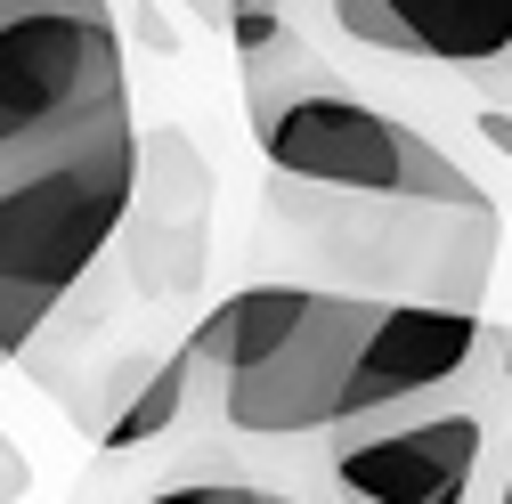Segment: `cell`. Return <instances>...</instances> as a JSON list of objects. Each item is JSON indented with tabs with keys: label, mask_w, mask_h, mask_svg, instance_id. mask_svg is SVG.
I'll return each mask as SVG.
<instances>
[{
	"label": "cell",
	"mask_w": 512,
	"mask_h": 504,
	"mask_svg": "<svg viewBox=\"0 0 512 504\" xmlns=\"http://www.w3.org/2000/svg\"><path fill=\"white\" fill-rule=\"evenodd\" d=\"M139 187V122L114 106L0 163V358H25L66 293L106 261Z\"/></svg>",
	"instance_id": "6da1fadb"
},
{
	"label": "cell",
	"mask_w": 512,
	"mask_h": 504,
	"mask_svg": "<svg viewBox=\"0 0 512 504\" xmlns=\"http://www.w3.org/2000/svg\"><path fill=\"white\" fill-rule=\"evenodd\" d=\"M269 228H285L301 261L334 277L326 293L480 309L496 277L504 212L488 187L464 204H342V196H301V187L269 179Z\"/></svg>",
	"instance_id": "7a4b0ae2"
},
{
	"label": "cell",
	"mask_w": 512,
	"mask_h": 504,
	"mask_svg": "<svg viewBox=\"0 0 512 504\" xmlns=\"http://www.w3.org/2000/svg\"><path fill=\"white\" fill-rule=\"evenodd\" d=\"M131 106L114 0H0V163Z\"/></svg>",
	"instance_id": "3957f363"
},
{
	"label": "cell",
	"mask_w": 512,
	"mask_h": 504,
	"mask_svg": "<svg viewBox=\"0 0 512 504\" xmlns=\"http://www.w3.org/2000/svg\"><path fill=\"white\" fill-rule=\"evenodd\" d=\"M382 318V301H358V293H326L309 285L293 326L244 358L236 374H220V415L252 439H309V431H334L342 423V383L366 350Z\"/></svg>",
	"instance_id": "277c9868"
},
{
	"label": "cell",
	"mask_w": 512,
	"mask_h": 504,
	"mask_svg": "<svg viewBox=\"0 0 512 504\" xmlns=\"http://www.w3.org/2000/svg\"><path fill=\"white\" fill-rule=\"evenodd\" d=\"M285 25L309 49L334 41L358 57L512 90V0H285Z\"/></svg>",
	"instance_id": "5b68a950"
},
{
	"label": "cell",
	"mask_w": 512,
	"mask_h": 504,
	"mask_svg": "<svg viewBox=\"0 0 512 504\" xmlns=\"http://www.w3.org/2000/svg\"><path fill=\"white\" fill-rule=\"evenodd\" d=\"M326 439H334V488L358 504H472L488 415L464 399H415L391 415L342 423Z\"/></svg>",
	"instance_id": "8992f818"
},
{
	"label": "cell",
	"mask_w": 512,
	"mask_h": 504,
	"mask_svg": "<svg viewBox=\"0 0 512 504\" xmlns=\"http://www.w3.org/2000/svg\"><path fill=\"white\" fill-rule=\"evenodd\" d=\"M480 358V309H431V301H382V318L342 383V423L391 415L415 399H439ZM334 423V431H342Z\"/></svg>",
	"instance_id": "52a82bcc"
},
{
	"label": "cell",
	"mask_w": 512,
	"mask_h": 504,
	"mask_svg": "<svg viewBox=\"0 0 512 504\" xmlns=\"http://www.w3.org/2000/svg\"><path fill=\"white\" fill-rule=\"evenodd\" d=\"M204 204H212V171L171 122H155V139H139V285L147 293H187L204 277Z\"/></svg>",
	"instance_id": "ba28073f"
},
{
	"label": "cell",
	"mask_w": 512,
	"mask_h": 504,
	"mask_svg": "<svg viewBox=\"0 0 512 504\" xmlns=\"http://www.w3.org/2000/svg\"><path fill=\"white\" fill-rule=\"evenodd\" d=\"M187 383H196V358H187V350H171L163 366H147L139 383L122 391V407L98 423V448L106 456H131V448H147V439H163L179 423V407H187Z\"/></svg>",
	"instance_id": "9c48e42d"
},
{
	"label": "cell",
	"mask_w": 512,
	"mask_h": 504,
	"mask_svg": "<svg viewBox=\"0 0 512 504\" xmlns=\"http://www.w3.org/2000/svg\"><path fill=\"white\" fill-rule=\"evenodd\" d=\"M147 504H269V488H244V480H179V488H155Z\"/></svg>",
	"instance_id": "30bf717a"
},
{
	"label": "cell",
	"mask_w": 512,
	"mask_h": 504,
	"mask_svg": "<svg viewBox=\"0 0 512 504\" xmlns=\"http://www.w3.org/2000/svg\"><path fill=\"white\" fill-rule=\"evenodd\" d=\"M25 488H33V464L17 456V439L0 431V504H25Z\"/></svg>",
	"instance_id": "8fae6325"
},
{
	"label": "cell",
	"mask_w": 512,
	"mask_h": 504,
	"mask_svg": "<svg viewBox=\"0 0 512 504\" xmlns=\"http://www.w3.org/2000/svg\"><path fill=\"white\" fill-rule=\"evenodd\" d=\"M261 17H285V0H228V25H261Z\"/></svg>",
	"instance_id": "7c38bea8"
},
{
	"label": "cell",
	"mask_w": 512,
	"mask_h": 504,
	"mask_svg": "<svg viewBox=\"0 0 512 504\" xmlns=\"http://www.w3.org/2000/svg\"><path fill=\"white\" fill-rule=\"evenodd\" d=\"M480 139H488L496 155H512V114H480Z\"/></svg>",
	"instance_id": "4fadbf2b"
},
{
	"label": "cell",
	"mask_w": 512,
	"mask_h": 504,
	"mask_svg": "<svg viewBox=\"0 0 512 504\" xmlns=\"http://www.w3.org/2000/svg\"><path fill=\"white\" fill-rule=\"evenodd\" d=\"M187 9H196L204 25H220V33H228V0H187Z\"/></svg>",
	"instance_id": "5bb4252c"
},
{
	"label": "cell",
	"mask_w": 512,
	"mask_h": 504,
	"mask_svg": "<svg viewBox=\"0 0 512 504\" xmlns=\"http://www.w3.org/2000/svg\"><path fill=\"white\" fill-rule=\"evenodd\" d=\"M496 504H512V464H504V488H496Z\"/></svg>",
	"instance_id": "9a60e30c"
},
{
	"label": "cell",
	"mask_w": 512,
	"mask_h": 504,
	"mask_svg": "<svg viewBox=\"0 0 512 504\" xmlns=\"http://www.w3.org/2000/svg\"><path fill=\"white\" fill-rule=\"evenodd\" d=\"M504 383H512V334H504Z\"/></svg>",
	"instance_id": "2e32d148"
},
{
	"label": "cell",
	"mask_w": 512,
	"mask_h": 504,
	"mask_svg": "<svg viewBox=\"0 0 512 504\" xmlns=\"http://www.w3.org/2000/svg\"><path fill=\"white\" fill-rule=\"evenodd\" d=\"M269 504H293V496H269Z\"/></svg>",
	"instance_id": "e0dca14e"
}]
</instances>
